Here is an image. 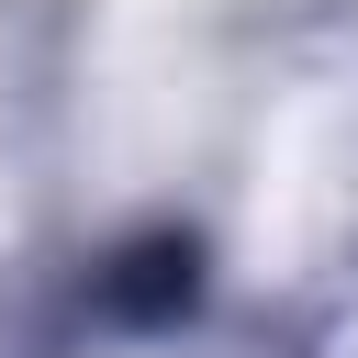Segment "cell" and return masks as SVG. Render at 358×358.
Masks as SVG:
<instances>
[{
	"label": "cell",
	"mask_w": 358,
	"mask_h": 358,
	"mask_svg": "<svg viewBox=\"0 0 358 358\" xmlns=\"http://www.w3.org/2000/svg\"><path fill=\"white\" fill-rule=\"evenodd\" d=\"M101 302H112V313H179V302H190V235H145V246H123L112 280H101Z\"/></svg>",
	"instance_id": "6da1fadb"
}]
</instances>
